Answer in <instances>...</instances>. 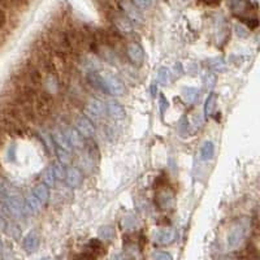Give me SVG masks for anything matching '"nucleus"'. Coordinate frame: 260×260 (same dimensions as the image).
<instances>
[{
	"mask_svg": "<svg viewBox=\"0 0 260 260\" xmlns=\"http://www.w3.org/2000/svg\"><path fill=\"white\" fill-rule=\"evenodd\" d=\"M85 149L93 160H98L99 159V151H98V146H96V143L94 141H91V139L87 141L85 145Z\"/></svg>",
	"mask_w": 260,
	"mask_h": 260,
	"instance_id": "nucleus-27",
	"label": "nucleus"
},
{
	"mask_svg": "<svg viewBox=\"0 0 260 260\" xmlns=\"http://www.w3.org/2000/svg\"><path fill=\"white\" fill-rule=\"evenodd\" d=\"M54 167V172H55V177L59 181H63L67 177V171H65V167L61 163H56V164L52 165Z\"/></svg>",
	"mask_w": 260,
	"mask_h": 260,
	"instance_id": "nucleus-32",
	"label": "nucleus"
},
{
	"mask_svg": "<svg viewBox=\"0 0 260 260\" xmlns=\"http://www.w3.org/2000/svg\"><path fill=\"white\" fill-rule=\"evenodd\" d=\"M234 33L235 36L239 37V38H247V37H249V30H247L246 26L242 25V24H235Z\"/></svg>",
	"mask_w": 260,
	"mask_h": 260,
	"instance_id": "nucleus-33",
	"label": "nucleus"
},
{
	"mask_svg": "<svg viewBox=\"0 0 260 260\" xmlns=\"http://www.w3.org/2000/svg\"><path fill=\"white\" fill-rule=\"evenodd\" d=\"M0 249H1V243H0Z\"/></svg>",
	"mask_w": 260,
	"mask_h": 260,
	"instance_id": "nucleus-49",
	"label": "nucleus"
},
{
	"mask_svg": "<svg viewBox=\"0 0 260 260\" xmlns=\"http://www.w3.org/2000/svg\"><path fill=\"white\" fill-rule=\"evenodd\" d=\"M215 152V146L214 143L211 141H207V142L203 143V146L200 149V156L203 160H211L212 156H214Z\"/></svg>",
	"mask_w": 260,
	"mask_h": 260,
	"instance_id": "nucleus-22",
	"label": "nucleus"
},
{
	"mask_svg": "<svg viewBox=\"0 0 260 260\" xmlns=\"http://www.w3.org/2000/svg\"><path fill=\"white\" fill-rule=\"evenodd\" d=\"M152 258L153 260H173L171 254L167 251H156V253H153Z\"/></svg>",
	"mask_w": 260,
	"mask_h": 260,
	"instance_id": "nucleus-36",
	"label": "nucleus"
},
{
	"mask_svg": "<svg viewBox=\"0 0 260 260\" xmlns=\"http://www.w3.org/2000/svg\"><path fill=\"white\" fill-rule=\"evenodd\" d=\"M39 235L38 233L32 230L30 233L25 235V238H24V242H22V247L25 250L28 254H33L36 253L38 247H39Z\"/></svg>",
	"mask_w": 260,
	"mask_h": 260,
	"instance_id": "nucleus-14",
	"label": "nucleus"
},
{
	"mask_svg": "<svg viewBox=\"0 0 260 260\" xmlns=\"http://www.w3.org/2000/svg\"><path fill=\"white\" fill-rule=\"evenodd\" d=\"M55 182H56V177H55L54 167L51 165L43 173V184H46L48 187H52V186H55Z\"/></svg>",
	"mask_w": 260,
	"mask_h": 260,
	"instance_id": "nucleus-24",
	"label": "nucleus"
},
{
	"mask_svg": "<svg viewBox=\"0 0 260 260\" xmlns=\"http://www.w3.org/2000/svg\"><path fill=\"white\" fill-rule=\"evenodd\" d=\"M136 219L133 218V216H128V218L125 219V228H128V229H132L136 226Z\"/></svg>",
	"mask_w": 260,
	"mask_h": 260,
	"instance_id": "nucleus-40",
	"label": "nucleus"
},
{
	"mask_svg": "<svg viewBox=\"0 0 260 260\" xmlns=\"http://www.w3.org/2000/svg\"><path fill=\"white\" fill-rule=\"evenodd\" d=\"M171 81V72L168 68H160L157 71V82L160 85H168Z\"/></svg>",
	"mask_w": 260,
	"mask_h": 260,
	"instance_id": "nucleus-29",
	"label": "nucleus"
},
{
	"mask_svg": "<svg viewBox=\"0 0 260 260\" xmlns=\"http://www.w3.org/2000/svg\"><path fill=\"white\" fill-rule=\"evenodd\" d=\"M89 82L98 89L99 91L104 94H108L107 85H106V81H104L103 75H99L98 73H90L89 74Z\"/></svg>",
	"mask_w": 260,
	"mask_h": 260,
	"instance_id": "nucleus-19",
	"label": "nucleus"
},
{
	"mask_svg": "<svg viewBox=\"0 0 260 260\" xmlns=\"http://www.w3.org/2000/svg\"><path fill=\"white\" fill-rule=\"evenodd\" d=\"M82 65H83V68L89 72V73H96V71H99L100 69L99 63H98L94 57H90V56L83 59Z\"/></svg>",
	"mask_w": 260,
	"mask_h": 260,
	"instance_id": "nucleus-23",
	"label": "nucleus"
},
{
	"mask_svg": "<svg viewBox=\"0 0 260 260\" xmlns=\"http://www.w3.org/2000/svg\"><path fill=\"white\" fill-rule=\"evenodd\" d=\"M132 1L139 9H149L152 5V0H132Z\"/></svg>",
	"mask_w": 260,
	"mask_h": 260,
	"instance_id": "nucleus-35",
	"label": "nucleus"
},
{
	"mask_svg": "<svg viewBox=\"0 0 260 260\" xmlns=\"http://www.w3.org/2000/svg\"><path fill=\"white\" fill-rule=\"evenodd\" d=\"M175 71L178 75H181L182 73H184V68H182L181 63H177V64L175 65Z\"/></svg>",
	"mask_w": 260,
	"mask_h": 260,
	"instance_id": "nucleus-43",
	"label": "nucleus"
},
{
	"mask_svg": "<svg viewBox=\"0 0 260 260\" xmlns=\"http://www.w3.org/2000/svg\"><path fill=\"white\" fill-rule=\"evenodd\" d=\"M37 114H39L40 117H47L52 111V96L48 91H42L37 96L36 103H34Z\"/></svg>",
	"mask_w": 260,
	"mask_h": 260,
	"instance_id": "nucleus-3",
	"label": "nucleus"
},
{
	"mask_svg": "<svg viewBox=\"0 0 260 260\" xmlns=\"http://www.w3.org/2000/svg\"><path fill=\"white\" fill-rule=\"evenodd\" d=\"M111 18H112V21H113L114 26H116L118 32L125 33V34H129V33L133 32L132 21L125 14H117V12H116Z\"/></svg>",
	"mask_w": 260,
	"mask_h": 260,
	"instance_id": "nucleus-12",
	"label": "nucleus"
},
{
	"mask_svg": "<svg viewBox=\"0 0 260 260\" xmlns=\"http://www.w3.org/2000/svg\"><path fill=\"white\" fill-rule=\"evenodd\" d=\"M114 260H125V259L122 257H117V258H114Z\"/></svg>",
	"mask_w": 260,
	"mask_h": 260,
	"instance_id": "nucleus-47",
	"label": "nucleus"
},
{
	"mask_svg": "<svg viewBox=\"0 0 260 260\" xmlns=\"http://www.w3.org/2000/svg\"><path fill=\"white\" fill-rule=\"evenodd\" d=\"M39 260H51L50 258H42V259H39Z\"/></svg>",
	"mask_w": 260,
	"mask_h": 260,
	"instance_id": "nucleus-48",
	"label": "nucleus"
},
{
	"mask_svg": "<svg viewBox=\"0 0 260 260\" xmlns=\"http://www.w3.org/2000/svg\"><path fill=\"white\" fill-rule=\"evenodd\" d=\"M106 85H107L108 94H112L114 96H121L125 94V85L121 79L113 74L103 75Z\"/></svg>",
	"mask_w": 260,
	"mask_h": 260,
	"instance_id": "nucleus-6",
	"label": "nucleus"
},
{
	"mask_svg": "<svg viewBox=\"0 0 260 260\" xmlns=\"http://www.w3.org/2000/svg\"><path fill=\"white\" fill-rule=\"evenodd\" d=\"M99 237L100 238H103L104 241H111V239H113L114 237V229L110 225H104L102 228L99 229Z\"/></svg>",
	"mask_w": 260,
	"mask_h": 260,
	"instance_id": "nucleus-30",
	"label": "nucleus"
},
{
	"mask_svg": "<svg viewBox=\"0 0 260 260\" xmlns=\"http://www.w3.org/2000/svg\"><path fill=\"white\" fill-rule=\"evenodd\" d=\"M182 96L184 99L189 104H194L199 98V90L195 89V87H186L182 91Z\"/></svg>",
	"mask_w": 260,
	"mask_h": 260,
	"instance_id": "nucleus-21",
	"label": "nucleus"
},
{
	"mask_svg": "<svg viewBox=\"0 0 260 260\" xmlns=\"http://www.w3.org/2000/svg\"><path fill=\"white\" fill-rule=\"evenodd\" d=\"M126 54H128L129 60L132 61L133 64L137 65V67H141L145 60V52H143V48L139 46L138 43H130L126 48Z\"/></svg>",
	"mask_w": 260,
	"mask_h": 260,
	"instance_id": "nucleus-10",
	"label": "nucleus"
},
{
	"mask_svg": "<svg viewBox=\"0 0 260 260\" xmlns=\"http://www.w3.org/2000/svg\"><path fill=\"white\" fill-rule=\"evenodd\" d=\"M203 1L208 5H216V4L220 3V0H203Z\"/></svg>",
	"mask_w": 260,
	"mask_h": 260,
	"instance_id": "nucleus-45",
	"label": "nucleus"
},
{
	"mask_svg": "<svg viewBox=\"0 0 260 260\" xmlns=\"http://www.w3.org/2000/svg\"><path fill=\"white\" fill-rule=\"evenodd\" d=\"M176 239V232L172 228L159 229L153 233V241L157 245H169Z\"/></svg>",
	"mask_w": 260,
	"mask_h": 260,
	"instance_id": "nucleus-11",
	"label": "nucleus"
},
{
	"mask_svg": "<svg viewBox=\"0 0 260 260\" xmlns=\"http://www.w3.org/2000/svg\"><path fill=\"white\" fill-rule=\"evenodd\" d=\"M159 107H160L161 114L164 116L165 110H167V108L169 107V103H168L167 99H165V96L163 95V94H160V98H159Z\"/></svg>",
	"mask_w": 260,
	"mask_h": 260,
	"instance_id": "nucleus-38",
	"label": "nucleus"
},
{
	"mask_svg": "<svg viewBox=\"0 0 260 260\" xmlns=\"http://www.w3.org/2000/svg\"><path fill=\"white\" fill-rule=\"evenodd\" d=\"M247 230H249V224L246 221H238L233 225V228L230 229V232L228 234V247L230 250H234L243 242V239L246 237Z\"/></svg>",
	"mask_w": 260,
	"mask_h": 260,
	"instance_id": "nucleus-2",
	"label": "nucleus"
},
{
	"mask_svg": "<svg viewBox=\"0 0 260 260\" xmlns=\"http://www.w3.org/2000/svg\"><path fill=\"white\" fill-rule=\"evenodd\" d=\"M64 136L65 138L68 139L69 145L72 146V149L74 147L77 150H82L85 149L86 141L82 136H81V133L74 128H65L64 129Z\"/></svg>",
	"mask_w": 260,
	"mask_h": 260,
	"instance_id": "nucleus-7",
	"label": "nucleus"
},
{
	"mask_svg": "<svg viewBox=\"0 0 260 260\" xmlns=\"http://www.w3.org/2000/svg\"><path fill=\"white\" fill-rule=\"evenodd\" d=\"M55 151H56L57 159L60 160L61 164H63V165H68L69 163H71V160H72L71 152L63 150V149H60V147H56V149H55Z\"/></svg>",
	"mask_w": 260,
	"mask_h": 260,
	"instance_id": "nucleus-28",
	"label": "nucleus"
},
{
	"mask_svg": "<svg viewBox=\"0 0 260 260\" xmlns=\"http://www.w3.org/2000/svg\"><path fill=\"white\" fill-rule=\"evenodd\" d=\"M33 192L36 194V196L38 199L42 202V204H46L48 202V198H50V190H48V186L46 184H39L37 185L33 190Z\"/></svg>",
	"mask_w": 260,
	"mask_h": 260,
	"instance_id": "nucleus-20",
	"label": "nucleus"
},
{
	"mask_svg": "<svg viewBox=\"0 0 260 260\" xmlns=\"http://www.w3.org/2000/svg\"><path fill=\"white\" fill-rule=\"evenodd\" d=\"M215 106H216V95L215 94H211L206 100V106H204V112H206V116H211L212 112L215 110Z\"/></svg>",
	"mask_w": 260,
	"mask_h": 260,
	"instance_id": "nucleus-31",
	"label": "nucleus"
},
{
	"mask_svg": "<svg viewBox=\"0 0 260 260\" xmlns=\"http://www.w3.org/2000/svg\"><path fill=\"white\" fill-rule=\"evenodd\" d=\"M12 4V0H0V5L1 7H9Z\"/></svg>",
	"mask_w": 260,
	"mask_h": 260,
	"instance_id": "nucleus-44",
	"label": "nucleus"
},
{
	"mask_svg": "<svg viewBox=\"0 0 260 260\" xmlns=\"http://www.w3.org/2000/svg\"><path fill=\"white\" fill-rule=\"evenodd\" d=\"M157 199L161 210H172L175 207V196L171 191H161Z\"/></svg>",
	"mask_w": 260,
	"mask_h": 260,
	"instance_id": "nucleus-17",
	"label": "nucleus"
},
{
	"mask_svg": "<svg viewBox=\"0 0 260 260\" xmlns=\"http://www.w3.org/2000/svg\"><path fill=\"white\" fill-rule=\"evenodd\" d=\"M107 112L111 117L114 120H124L125 118V110L121 104L117 103L116 100H110L107 103Z\"/></svg>",
	"mask_w": 260,
	"mask_h": 260,
	"instance_id": "nucleus-16",
	"label": "nucleus"
},
{
	"mask_svg": "<svg viewBox=\"0 0 260 260\" xmlns=\"http://www.w3.org/2000/svg\"><path fill=\"white\" fill-rule=\"evenodd\" d=\"M5 24H7V13L0 7V30L5 26Z\"/></svg>",
	"mask_w": 260,
	"mask_h": 260,
	"instance_id": "nucleus-39",
	"label": "nucleus"
},
{
	"mask_svg": "<svg viewBox=\"0 0 260 260\" xmlns=\"http://www.w3.org/2000/svg\"><path fill=\"white\" fill-rule=\"evenodd\" d=\"M229 5L234 16H237L250 29H255L259 26V18L253 14L254 7L249 0H229Z\"/></svg>",
	"mask_w": 260,
	"mask_h": 260,
	"instance_id": "nucleus-1",
	"label": "nucleus"
},
{
	"mask_svg": "<svg viewBox=\"0 0 260 260\" xmlns=\"http://www.w3.org/2000/svg\"><path fill=\"white\" fill-rule=\"evenodd\" d=\"M90 247L93 249V251L95 254L103 253V251H104L103 245H102V242H100V241H98V239H93V241L90 242Z\"/></svg>",
	"mask_w": 260,
	"mask_h": 260,
	"instance_id": "nucleus-37",
	"label": "nucleus"
},
{
	"mask_svg": "<svg viewBox=\"0 0 260 260\" xmlns=\"http://www.w3.org/2000/svg\"><path fill=\"white\" fill-rule=\"evenodd\" d=\"M75 129L81 133V136L83 138H91L95 133V128H94V124L91 122L90 118H87L86 116H79L77 120H75Z\"/></svg>",
	"mask_w": 260,
	"mask_h": 260,
	"instance_id": "nucleus-9",
	"label": "nucleus"
},
{
	"mask_svg": "<svg viewBox=\"0 0 260 260\" xmlns=\"http://www.w3.org/2000/svg\"><path fill=\"white\" fill-rule=\"evenodd\" d=\"M117 1L120 8H121V11L124 12L125 16H126L130 21L136 22V24H142V14L138 11L139 8H137L136 5L133 4L132 0H117Z\"/></svg>",
	"mask_w": 260,
	"mask_h": 260,
	"instance_id": "nucleus-5",
	"label": "nucleus"
},
{
	"mask_svg": "<svg viewBox=\"0 0 260 260\" xmlns=\"http://www.w3.org/2000/svg\"><path fill=\"white\" fill-rule=\"evenodd\" d=\"M14 191L11 187V185L8 182L0 180V198L3 200H5L7 198H9L11 195H13Z\"/></svg>",
	"mask_w": 260,
	"mask_h": 260,
	"instance_id": "nucleus-25",
	"label": "nucleus"
},
{
	"mask_svg": "<svg viewBox=\"0 0 260 260\" xmlns=\"http://www.w3.org/2000/svg\"><path fill=\"white\" fill-rule=\"evenodd\" d=\"M210 68L215 72H225L226 71V64L221 57H215L210 60Z\"/></svg>",
	"mask_w": 260,
	"mask_h": 260,
	"instance_id": "nucleus-26",
	"label": "nucleus"
},
{
	"mask_svg": "<svg viewBox=\"0 0 260 260\" xmlns=\"http://www.w3.org/2000/svg\"><path fill=\"white\" fill-rule=\"evenodd\" d=\"M65 181H67V185H68L69 187H73V189L78 187L83 181L82 172L79 171L78 168H74V167L68 168V169H67V177H65Z\"/></svg>",
	"mask_w": 260,
	"mask_h": 260,
	"instance_id": "nucleus-13",
	"label": "nucleus"
},
{
	"mask_svg": "<svg viewBox=\"0 0 260 260\" xmlns=\"http://www.w3.org/2000/svg\"><path fill=\"white\" fill-rule=\"evenodd\" d=\"M107 112V106L99 99H90L89 103L86 104V113L91 117L100 118L103 117Z\"/></svg>",
	"mask_w": 260,
	"mask_h": 260,
	"instance_id": "nucleus-8",
	"label": "nucleus"
},
{
	"mask_svg": "<svg viewBox=\"0 0 260 260\" xmlns=\"http://www.w3.org/2000/svg\"><path fill=\"white\" fill-rule=\"evenodd\" d=\"M29 0H12V4L16 7H25L28 5Z\"/></svg>",
	"mask_w": 260,
	"mask_h": 260,
	"instance_id": "nucleus-42",
	"label": "nucleus"
},
{
	"mask_svg": "<svg viewBox=\"0 0 260 260\" xmlns=\"http://www.w3.org/2000/svg\"><path fill=\"white\" fill-rule=\"evenodd\" d=\"M78 260H94L93 257H90V255H83L82 258H79Z\"/></svg>",
	"mask_w": 260,
	"mask_h": 260,
	"instance_id": "nucleus-46",
	"label": "nucleus"
},
{
	"mask_svg": "<svg viewBox=\"0 0 260 260\" xmlns=\"http://www.w3.org/2000/svg\"><path fill=\"white\" fill-rule=\"evenodd\" d=\"M42 206H43L42 202L37 198L34 192H32V194H29V195L26 196L25 199L26 214H30V215L38 214L40 211V208H42Z\"/></svg>",
	"mask_w": 260,
	"mask_h": 260,
	"instance_id": "nucleus-15",
	"label": "nucleus"
},
{
	"mask_svg": "<svg viewBox=\"0 0 260 260\" xmlns=\"http://www.w3.org/2000/svg\"><path fill=\"white\" fill-rule=\"evenodd\" d=\"M187 128H189V122H187L186 117H182L181 121H180V130L182 133H185L187 130Z\"/></svg>",
	"mask_w": 260,
	"mask_h": 260,
	"instance_id": "nucleus-41",
	"label": "nucleus"
},
{
	"mask_svg": "<svg viewBox=\"0 0 260 260\" xmlns=\"http://www.w3.org/2000/svg\"><path fill=\"white\" fill-rule=\"evenodd\" d=\"M4 202H5V208H7L11 216H14V218H21V216H24V214L26 212L25 202H24V200H22L16 192H14L13 195L9 196V198H7Z\"/></svg>",
	"mask_w": 260,
	"mask_h": 260,
	"instance_id": "nucleus-4",
	"label": "nucleus"
},
{
	"mask_svg": "<svg viewBox=\"0 0 260 260\" xmlns=\"http://www.w3.org/2000/svg\"><path fill=\"white\" fill-rule=\"evenodd\" d=\"M216 81H218V78H216V75L212 74V73H208V74L204 75L203 78V82H204V86H206L207 89H214V86L216 85Z\"/></svg>",
	"mask_w": 260,
	"mask_h": 260,
	"instance_id": "nucleus-34",
	"label": "nucleus"
},
{
	"mask_svg": "<svg viewBox=\"0 0 260 260\" xmlns=\"http://www.w3.org/2000/svg\"><path fill=\"white\" fill-rule=\"evenodd\" d=\"M52 141L55 142L56 147H60L63 150L72 152V146L69 145L68 139L65 138L64 133L63 132H60V130H55V132L52 133Z\"/></svg>",
	"mask_w": 260,
	"mask_h": 260,
	"instance_id": "nucleus-18",
	"label": "nucleus"
}]
</instances>
